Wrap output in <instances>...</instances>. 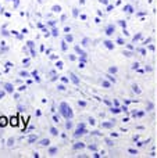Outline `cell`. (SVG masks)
<instances>
[{
	"instance_id": "cell-1",
	"label": "cell",
	"mask_w": 157,
	"mask_h": 158,
	"mask_svg": "<svg viewBox=\"0 0 157 158\" xmlns=\"http://www.w3.org/2000/svg\"><path fill=\"white\" fill-rule=\"evenodd\" d=\"M60 114L63 115L66 119H72V118H74V111H72V108L67 103L60 104Z\"/></svg>"
},
{
	"instance_id": "cell-2",
	"label": "cell",
	"mask_w": 157,
	"mask_h": 158,
	"mask_svg": "<svg viewBox=\"0 0 157 158\" xmlns=\"http://www.w3.org/2000/svg\"><path fill=\"white\" fill-rule=\"evenodd\" d=\"M85 133H86L85 125H83V123H79L78 128H77V131H75V133H74V137H79V136H82V135H85Z\"/></svg>"
},
{
	"instance_id": "cell-3",
	"label": "cell",
	"mask_w": 157,
	"mask_h": 158,
	"mask_svg": "<svg viewBox=\"0 0 157 158\" xmlns=\"http://www.w3.org/2000/svg\"><path fill=\"white\" fill-rule=\"evenodd\" d=\"M8 123H10V122H8V118L7 117H3V115H2V117H0V128H4V126H7Z\"/></svg>"
},
{
	"instance_id": "cell-4",
	"label": "cell",
	"mask_w": 157,
	"mask_h": 158,
	"mask_svg": "<svg viewBox=\"0 0 157 158\" xmlns=\"http://www.w3.org/2000/svg\"><path fill=\"white\" fill-rule=\"evenodd\" d=\"M8 122H10V125H13V126H18L19 119H18V117H11V118H8Z\"/></svg>"
},
{
	"instance_id": "cell-5",
	"label": "cell",
	"mask_w": 157,
	"mask_h": 158,
	"mask_svg": "<svg viewBox=\"0 0 157 158\" xmlns=\"http://www.w3.org/2000/svg\"><path fill=\"white\" fill-rule=\"evenodd\" d=\"M70 79L72 81V83H74V85H77V86L79 85V79L77 78V75H75V74H72V72H70Z\"/></svg>"
},
{
	"instance_id": "cell-6",
	"label": "cell",
	"mask_w": 157,
	"mask_h": 158,
	"mask_svg": "<svg viewBox=\"0 0 157 158\" xmlns=\"http://www.w3.org/2000/svg\"><path fill=\"white\" fill-rule=\"evenodd\" d=\"M3 86H4V90H6L7 93H13V92H14V86H13L11 83H4Z\"/></svg>"
},
{
	"instance_id": "cell-7",
	"label": "cell",
	"mask_w": 157,
	"mask_h": 158,
	"mask_svg": "<svg viewBox=\"0 0 157 158\" xmlns=\"http://www.w3.org/2000/svg\"><path fill=\"white\" fill-rule=\"evenodd\" d=\"M75 52L78 53V56H79V57H81V56H82V57H86V53L83 52V50L81 49L79 46H75Z\"/></svg>"
},
{
	"instance_id": "cell-8",
	"label": "cell",
	"mask_w": 157,
	"mask_h": 158,
	"mask_svg": "<svg viewBox=\"0 0 157 158\" xmlns=\"http://www.w3.org/2000/svg\"><path fill=\"white\" fill-rule=\"evenodd\" d=\"M103 44H104L108 50H113L114 49V44H113V42H111V40H104V42H103Z\"/></svg>"
},
{
	"instance_id": "cell-9",
	"label": "cell",
	"mask_w": 157,
	"mask_h": 158,
	"mask_svg": "<svg viewBox=\"0 0 157 158\" xmlns=\"http://www.w3.org/2000/svg\"><path fill=\"white\" fill-rule=\"evenodd\" d=\"M106 33H107L108 36H111V35H113V33H114V27H113V25H110V27L107 28V31H106Z\"/></svg>"
},
{
	"instance_id": "cell-10",
	"label": "cell",
	"mask_w": 157,
	"mask_h": 158,
	"mask_svg": "<svg viewBox=\"0 0 157 158\" xmlns=\"http://www.w3.org/2000/svg\"><path fill=\"white\" fill-rule=\"evenodd\" d=\"M66 42H68V43H72V42H74V38H72V35L67 33V35H66Z\"/></svg>"
},
{
	"instance_id": "cell-11",
	"label": "cell",
	"mask_w": 157,
	"mask_h": 158,
	"mask_svg": "<svg viewBox=\"0 0 157 158\" xmlns=\"http://www.w3.org/2000/svg\"><path fill=\"white\" fill-rule=\"evenodd\" d=\"M110 111L111 112H113V114H118V112H121V108H118V107H114V108H113V107H111V110H110Z\"/></svg>"
},
{
	"instance_id": "cell-12",
	"label": "cell",
	"mask_w": 157,
	"mask_h": 158,
	"mask_svg": "<svg viewBox=\"0 0 157 158\" xmlns=\"http://www.w3.org/2000/svg\"><path fill=\"white\" fill-rule=\"evenodd\" d=\"M83 147H85V144H83V143H77V144H74V148H75V150H78V148H83Z\"/></svg>"
},
{
	"instance_id": "cell-13",
	"label": "cell",
	"mask_w": 157,
	"mask_h": 158,
	"mask_svg": "<svg viewBox=\"0 0 157 158\" xmlns=\"http://www.w3.org/2000/svg\"><path fill=\"white\" fill-rule=\"evenodd\" d=\"M114 123H113V121H111V122H104V123H102V126L103 128H111V126H113Z\"/></svg>"
},
{
	"instance_id": "cell-14",
	"label": "cell",
	"mask_w": 157,
	"mask_h": 158,
	"mask_svg": "<svg viewBox=\"0 0 157 158\" xmlns=\"http://www.w3.org/2000/svg\"><path fill=\"white\" fill-rule=\"evenodd\" d=\"M102 86H103V87H106V89H108V87H110L111 85H110V82H107V81H102Z\"/></svg>"
},
{
	"instance_id": "cell-15",
	"label": "cell",
	"mask_w": 157,
	"mask_h": 158,
	"mask_svg": "<svg viewBox=\"0 0 157 158\" xmlns=\"http://www.w3.org/2000/svg\"><path fill=\"white\" fill-rule=\"evenodd\" d=\"M40 144H42V146H49V144H50V140H49V139L40 140Z\"/></svg>"
},
{
	"instance_id": "cell-16",
	"label": "cell",
	"mask_w": 157,
	"mask_h": 158,
	"mask_svg": "<svg viewBox=\"0 0 157 158\" xmlns=\"http://www.w3.org/2000/svg\"><path fill=\"white\" fill-rule=\"evenodd\" d=\"M50 133H52L53 136H57V135H58V131H57L56 128H50Z\"/></svg>"
},
{
	"instance_id": "cell-17",
	"label": "cell",
	"mask_w": 157,
	"mask_h": 158,
	"mask_svg": "<svg viewBox=\"0 0 157 158\" xmlns=\"http://www.w3.org/2000/svg\"><path fill=\"white\" fill-rule=\"evenodd\" d=\"M56 153H57V147H52V148L49 150V154H50V156H54Z\"/></svg>"
},
{
	"instance_id": "cell-18",
	"label": "cell",
	"mask_w": 157,
	"mask_h": 158,
	"mask_svg": "<svg viewBox=\"0 0 157 158\" xmlns=\"http://www.w3.org/2000/svg\"><path fill=\"white\" fill-rule=\"evenodd\" d=\"M52 10L54 11V13H60V11H61V7H60V6H53Z\"/></svg>"
},
{
	"instance_id": "cell-19",
	"label": "cell",
	"mask_w": 157,
	"mask_h": 158,
	"mask_svg": "<svg viewBox=\"0 0 157 158\" xmlns=\"http://www.w3.org/2000/svg\"><path fill=\"white\" fill-rule=\"evenodd\" d=\"M124 11H127V13H132L134 8L131 7V6H125V7H124Z\"/></svg>"
},
{
	"instance_id": "cell-20",
	"label": "cell",
	"mask_w": 157,
	"mask_h": 158,
	"mask_svg": "<svg viewBox=\"0 0 157 158\" xmlns=\"http://www.w3.org/2000/svg\"><path fill=\"white\" fill-rule=\"evenodd\" d=\"M108 72H110V74H116V72H117V67H110V68H108Z\"/></svg>"
},
{
	"instance_id": "cell-21",
	"label": "cell",
	"mask_w": 157,
	"mask_h": 158,
	"mask_svg": "<svg viewBox=\"0 0 157 158\" xmlns=\"http://www.w3.org/2000/svg\"><path fill=\"white\" fill-rule=\"evenodd\" d=\"M66 128H67V129H71V128H72V123H71V121H70V119H67V122H66Z\"/></svg>"
},
{
	"instance_id": "cell-22",
	"label": "cell",
	"mask_w": 157,
	"mask_h": 158,
	"mask_svg": "<svg viewBox=\"0 0 157 158\" xmlns=\"http://www.w3.org/2000/svg\"><path fill=\"white\" fill-rule=\"evenodd\" d=\"M19 77H24V78H28V77H29V74H28V72H25V71H21V72H19Z\"/></svg>"
},
{
	"instance_id": "cell-23",
	"label": "cell",
	"mask_w": 157,
	"mask_h": 158,
	"mask_svg": "<svg viewBox=\"0 0 157 158\" xmlns=\"http://www.w3.org/2000/svg\"><path fill=\"white\" fill-rule=\"evenodd\" d=\"M61 49H63L64 52H66V50H67V42H66V40H64V42H61Z\"/></svg>"
},
{
	"instance_id": "cell-24",
	"label": "cell",
	"mask_w": 157,
	"mask_h": 158,
	"mask_svg": "<svg viewBox=\"0 0 157 158\" xmlns=\"http://www.w3.org/2000/svg\"><path fill=\"white\" fill-rule=\"evenodd\" d=\"M32 77L35 78V79H36V81H38V82L40 81V79H39V77H38V72H36V71H33V72H32Z\"/></svg>"
},
{
	"instance_id": "cell-25",
	"label": "cell",
	"mask_w": 157,
	"mask_h": 158,
	"mask_svg": "<svg viewBox=\"0 0 157 158\" xmlns=\"http://www.w3.org/2000/svg\"><path fill=\"white\" fill-rule=\"evenodd\" d=\"M56 65H57V68H58V69L63 68V63H61V61H57V63H56Z\"/></svg>"
},
{
	"instance_id": "cell-26",
	"label": "cell",
	"mask_w": 157,
	"mask_h": 158,
	"mask_svg": "<svg viewBox=\"0 0 157 158\" xmlns=\"http://www.w3.org/2000/svg\"><path fill=\"white\" fill-rule=\"evenodd\" d=\"M78 106H81V107H86V103H85V101H82V100H79V101H78Z\"/></svg>"
},
{
	"instance_id": "cell-27",
	"label": "cell",
	"mask_w": 157,
	"mask_h": 158,
	"mask_svg": "<svg viewBox=\"0 0 157 158\" xmlns=\"http://www.w3.org/2000/svg\"><path fill=\"white\" fill-rule=\"evenodd\" d=\"M88 42H89V39L88 38H85V39H83V40H82V44H83V46H88Z\"/></svg>"
},
{
	"instance_id": "cell-28",
	"label": "cell",
	"mask_w": 157,
	"mask_h": 158,
	"mask_svg": "<svg viewBox=\"0 0 157 158\" xmlns=\"http://www.w3.org/2000/svg\"><path fill=\"white\" fill-rule=\"evenodd\" d=\"M106 77H107V79H108V81H110V82H113V83H114V82H116V79H114L113 77H111V75H106Z\"/></svg>"
},
{
	"instance_id": "cell-29",
	"label": "cell",
	"mask_w": 157,
	"mask_h": 158,
	"mask_svg": "<svg viewBox=\"0 0 157 158\" xmlns=\"http://www.w3.org/2000/svg\"><path fill=\"white\" fill-rule=\"evenodd\" d=\"M52 35H53V36H57V35H58V31L56 29V28H54V29L52 31Z\"/></svg>"
},
{
	"instance_id": "cell-30",
	"label": "cell",
	"mask_w": 157,
	"mask_h": 158,
	"mask_svg": "<svg viewBox=\"0 0 157 158\" xmlns=\"http://www.w3.org/2000/svg\"><path fill=\"white\" fill-rule=\"evenodd\" d=\"M53 122L58 123V117H57V115H53Z\"/></svg>"
},
{
	"instance_id": "cell-31",
	"label": "cell",
	"mask_w": 157,
	"mask_h": 158,
	"mask_svg": "<svg viewBox=\"0 0 157 158\" xmlns=\"http://www.w3.org/2000/svg\"><path fill=\"white\" fill-rule=\"evenodd\" d=\"M132 89H134V92H138V93H141V90L138 89V86H135V85H134L132 86Z\"/></svg>"
},
{
	"instance_id": "cell-32",
	"label": "cell",
	"mask_w": 157,
	"mask_h": 158,
	"mask_svg": "<svg viewBox=\"0 0 157 158\" xmlns=\"http://www.w3.org/2000/svg\"><path fill=\"white\" fill-rule=\"evenodd\" d=\"M58 90H66V86H64V85H58Z\"/></svg>"
},
{
	"instance_id": "cell-33",
	"label": "cell",
	"mask_w": 157,
	"mask_h": 158,
	"mask_svg": "<svg viewBox=\"0 0 157 158\" xmlns=\"http://www.w3.org/2000/svg\"><path fill=\"white\" fill-rule=\"evenodd\" d=\"M128 151H129V153L132 154V156H135V154H136V150H134V148H129V150H128Z\"/></svg>"
},
{
	"instance_id": "cell-34",
	"label": "cell",
	"mask_w": 157,
	"mask_h": 158,
	"mask_svg": "<svg viewBox=\"0 0 157 158\" xmlns=\"http://www.w3.org/2000/svg\"><path fill=\"white\" fill-rule=\"evenodd\" d=\"M138 39H141V33H138V35H136V36H134V42H135V40H138Z\"/></svg>"
},
{
	"instance_id": "cell-35",
	"label": "cell",
	"mask_w": 157,
	"mask_h": 158,
	"mask_svg": "<svg viewBox=\"0 0 157 158\" xmlns=\"http://www.w3.org/2000/svg\"><path fill=\"white\" fill-rule=\"evenodd\" d=\"M72 14H74V17H78V10H77V8H74V10H72Z\"/></svg>"
},
{
	"instance_id": "cell-36",
	"label": "cell",
	"mask_w": 157,
	"mask_h": 158,
	"mask_svg": "<svg viewBox=\"0 0 157 158\" xmlns=\"http://www.w3.org/2000/svg\"><path fill=\"white\" fill-rule=\"evenodd\" d=\"M61 81H63L64 83H68V78H66V77H63V78H61Z\"/></svg>"
},
{
	"instance_id": "cell-37",
	"label": "cell",
	"mask_w": 157,
	"mask_h": 158,
	"mask_svg": "<svg viewBox=\"0 0 157 158\" xmlns=\"http://www.w3.org/2000/svg\"><path fill=\"white\" fill-rule=\"evenodd\" d=\"M35 140H36V136H31V137H29V142H31V143L35 142Z\"/></svg>"
},
{
	"instance_id": "cell-38",
	"label": "cell",
	"mask_w": 157,
	"mask_h": 158,
	"mask_svg": "<svg viewBox=\"0 0 157 158\" xmlns=\"http://www.w3.org/2000/svg\"><path fill=\"white\" fill-rule=\"evenodd\" d=\"M117 43H118V44H124V43H125V42H124V40H122V39H118V40H117Z\"/></svg>"
},
{
	"instance_id": "cell-39",
	"label": "cell",
	"mask_w": 157,
	"mask_h": 158,
	"mask_svg": "<svg viewBox=\"0 0 157 158\" xmlns=\"http://www.w3.org/2000/svg\"><path fill=\"white\" fill-rule=\"evenodd\" d=\"M25 87H27V86H24V85H22V86L18 87V90H19V92H22V90H25Z\"/></svg>"
},
{
	"instance_id": "cell-40",
	"label": "cell",
	"mask_w": 157,
	"mask_h": 158,
	"mask_svg": "<svg viewBox=\"0 0 157 158\" xmlns=\"http://www.w3.org/2000/svg\"><path fill=\"white\" fill-rule=\"evenodd\" d=\"M4 94H6V93L3 92V90H0V98H3V97H4Z\"/></svg>"
},
{
	"instance_id": "cell-41",
	"label": "cell",
	"mask_w": 157,
	"mask_h": 158,
	"mask_svg": "<svg viewBox=\"0 0 157 158\" xmlns=\"http://www.w3.org/2000/svg\"><path fill=\"white\" fill-rule=\"evenodd\" d=\"M70 31H71V29H70V28H68V27H66V28H64V32H66V33H68V32H70Z\"/></svg>"
},
{
	"instance_id": "cell-42",
	"label": "cell",
	"mask_w": 157,
	"mask_h": 158,
	"mask_svg": "<svg viewBox=\"0 0 157 158\" xmlns=\"http://www.w3.org/2000/svg\"><path fill=\"white\" fill-rule=\"evenodd\" d=\"M78 67H79V68H83V67H85V63H82V61H81L79 65H78Z\"/></svg>"
},
{
	"instance_id": "cell-43",
	"label": "cell",
	"mask_w": 157,
	"mask_h": 158,
	"mask_svg": "<svg viewBox=\"0 0 157 158\" xmlns=\"http://www.w3.org/2000/svg\"><path fill=\"white\" fill-rule=\"evenodd\" d=\"M120 25H121V27H124V28H125V25H127V24H125V21H120Z\"/></svg>"
},
{
	"instance_id": "cell-44",
	"label": "cell",
	"mask_w": 157,
	"mask_h": 158,
	"mask_svg": "<svg viewBox=\"0 0 157 158\" xmlns=\"http://www.w3.org/2000/svg\"><path fill=\"white\" fill-rule=\"evenodd\" d=\"M113 6H107V11H111V10H113Z\"/></svg>"
},
{
	"instance_id": "cell-45",
	"label": "cell",
	"mask_w": 157,
	"mask_h": 158,
	"mask_svg": "<svg viewBox=\"0 0 157 158\" xmlns=\"http://www.w3.org/2000/svg\"><path fill=\"white\" fill-rule=\"evenodd\" d=\"M6 67H7V68H10V67H13V64H11V63H7V64H6Z\"/></svg>"
},
{
	"instance_id": "cell-46",
	"label": "cell",
	"mask_w": 157,
	"mask_h": 158,
	"mask_svg": "<svg viewBox=\"0 0 157 158\" xmlns=\"http://www.w3.org/2000/svg\"><path fill=\"white\" fill-rule=\"evenodd\" d=\"M100 3H103V4H107V0H100Z\"/></svg>"
}]
</instances>
